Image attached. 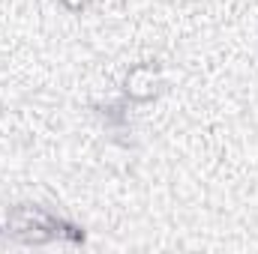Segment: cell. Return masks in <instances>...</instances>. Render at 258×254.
Returning <instances> with one entry per match:
<instances>
[{"label": "cell", "instance_id": "6da1fadb", "mask_svg": "<svg viewBox=\"0 0 258 254\" xmlns=\"http://www.w3.org/2000/svg\"><path fill=\"white\" fill-rule=\"evenodd\" d=\"M0 236L9 242H21V245H51V242H63V245H78L84 242V230L69 221L66 215L24 200L6 209L3 221H0Z\"/></svg>", "mask_w": 258, "mask_h": 254}, {"label": "cell", "instance_id": "7a4b0ae2", "mask_svg": "<svg viewBox=\"0 0 258 254\" xmlns=\"http://www.w3.org/2000/svg\"><path fill=\"white\" fill-rule=\"evenodd\" d=\"M165 90V78H162V66L156 60H141V63L129 66L120 84L123 99L132 105H147L153 99H159Z\"/></svg>", "mask_w": 258, "mask_h": 254}, {"label": "cell", "instance_id": "3957f363", "mask_svg": "<svg viewBox=\"0 0 258 254\" xmlns=\"http://www.w3.org/2000/svg\"><path fill=\"white\" fill-rule=\"evenodd\" d=\"M60 9H66L69 15H81V12H87L90 6H93V0H54Z\"/></svg>", "mask_w": 258, "mask_h": 254}]
</instances>
